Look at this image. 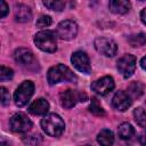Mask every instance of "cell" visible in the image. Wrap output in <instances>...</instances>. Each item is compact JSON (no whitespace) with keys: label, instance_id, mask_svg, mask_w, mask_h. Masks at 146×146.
<instances>
[{"label":"cell","instance_id":"cell-1","mask_svg":"<svg viewBox=\"0 0 146 146\" xmlns=\"http://www.w3.org/2000/svg\"><path fill=\"white\" fill-rule=\"evenodd\" d=\"M47 80L50 86H54L62 81H68V82H75L78 80L76 75L64 64H58L52 66L47 74Z\"/></svg>","mask_w":146,"mask_h":146},{"label":"cell","instance_id":"cell-2","mask_svg":"<svg viewBox=\"0 0 146 146\" xmlns=\"http://www.w3.org/2000/svg\"><path fill=\"white\" fill-rule=\"evenodd\" d=\"M41 127L47 135L51 137H59L64 131L65 124L59 115L51 113L41 120Z\"/></svg>","mask_w":146,"mask_h":146},{"label":"cell","instance_id":"cell-3","mask_svg":"<svg viewBox=\"0 0 146 146\" xmlns=\"http://www.w3.org/2000/svg\"><path fill=\"white\" fill-rule=\"evenodd\" d=\"M34 43L40 50L46 52H55L57 50L56 35L52 31L49 30L38 32L34 35Z\"/></svg>","mask_w":146,"mask_h":146},{"label":"cell","instance_id":"cell-4","mask_svg":"<svg viewBox=\"0 0 146 146\" xmlns=\"http://www.w3.org/2000/svg\"><path fill=\"white\" fill-rule=\"evenodd\" d=\"M34 92V84L32 81H23L18 88L16 89L15 94H14V100H15V104L19 107L24 106L27 104V102L30 100V98L32 97Z\"/></svg>","mask_w":146,"mask_h":146},{"label":"cell","instance_id":"cell-5","mask_svg":"<svg viewBox=\"0 0 146 146\" xmlns=\"http://www.w3.org/2000/svg\"><path fill=\"white\" fill-rule=\"evenodd\" d=\"M59 99H60L62 106L64 108L68 110V108H72L73 106H75V104L78 102H86L87 100V95L84 92H81V91L67 89V90L60 92Z\"/></svg>","mask_w":146,"mask_h":146},{"label":"cell","instance_id":"cell-6","mask_svg":"<svg viewBox=\"0 0 146 146\" xmlns=\"http://www.w3.org/2000/svg\"><path fill=\"white\" fill-rule=\"evenodd\" d=\"M9 127H10L11 131H14V132L24 133V132H27L32 128V122L25 114L16 113L10 117Z\"/></svg>","mask_w":146,"mask_h":146},{"label":"cell","instance_id":"cell-7","mask_svg":"<svg viewBox=\"0 0 146 146\" xmlns=\"http://www.w3.org/2000/svg\"><path fill=\"white\" fill-rule=\"evenodd\" d=\"M78 33V25L75 22L71 19H65L60 22L57 26L56 34L59 36L62 40H71L76 36Z\"/></svg>","mask_w":146,"mask_h":146},{"label":"cell","instance_id":"cell-8","mask_svg":"<svg viewBox=\"0 0 146 146\" xmlns=\"http://www.w3.org/2000/svg\"><path fill=\"white\" fill-rule=\"evenodd\" d=\"M94 46L99 54L106 57H113L117 51L116 43L113 40L107 38H97L94 42Z\"/></svg>","mask_w":146,"mask_h":146},{"label":"cell","instance_id":"cell-9","mask_svg":"<svg viewBox=\"0 0 146 146\" xmlns=\"http://www.w3.org/2000/svg\"><path fill=\"white\" fill-rule=\"evenodd\" d=\"M114 86L115 84H114L113 78L106 75V76H103V78L94 81L91 83V89L96 94H98L100 96H105V95H107L108 92H111L114 89Z\"/></svg>","mask_w":146,"mask_h":146},{"label":"cell","instance_id":"cell-10","mask_svg":"<svg viewBox=\"0 0 146 146\" xmlns=\"http://www.w3.org/2000/svg\"><path fill=\"white\" fill-rule=\"evenodd\" d=\"M117 70L124 78H130L136 68V57L132 55H124L117 60Z\"/></svg>","mask_w":146,"mask_h":146},{"label":"cell","instance_id":"cell-11","mask_svg":"<svg viewBox=\"0 0 146 146\" xmlns=\"http://www.w3.org/2000/svg\"><path fill=\"white\" fill-rule=\"evenodd\" d=\"M71 62L78 71H80L82 73H86V74H89L91 72L90 62H89V58H88L86 52L75 51L71 57Z\"/></svg>","mask_w":146,"mask_h":146},{"label":"cell","instance_id":"cell-12","mask_svg":"<svg viewBox=\"0 0 146 146\" xmlns=\"http://www.w3.org/2000/svg\"><path fill=\"white\" fill-rule=\"evenodd\" d=\"M112 105L115 110L124 112L131 105V97L125 91H117L112 99Z\"/></svg>","mask_w":146,"mask_h":146},{"label":"cell","instance_id":"cell-13","mask_svg":"<svg viewBox=\"0 0 146 146\" xmlns=\"http://www.w3.org/2000/svg\"><path fill=\"white\" fill-rule=\"evenodd\" d=\"M14 58H15L16 63H18L19 65H23V66L31 65V63L34 62L33 54L29 49H26V48H18V49H16L15 54H14Z\"/></svg>","mask_w":146,"mask_h":146},{"label":"cell","instance_id":"cell-14","mask_svg":"<svg viewBox=\"0 0 146 146\" xmlns=\"http://www.w3.org/2000/svg\"><path fill=\"white\" fill-rule=\"evenodd\" d=\"M48 111L49 103L44 98H38L29 106V112L32 115H44Z\"/></svg>","mask_w":146,"mask_h":146},{"label":"cell","instance_id":"cell-15","mask_svg":"<svg viewBox=\"0 0 146 146\" xmlns=\"http://www.w3.org/2000/svg\"><path fill=\"white\" fill-rule=\"evenodd\" d=\"M14 15H15V19L19 23H26L32 18V11L30 7L25 5H17L15 7Z\"/></svg>","mask_w":146,"mask_h":146},{"label":"cell","instance_id":"cell-16","mask_svg":"<svg viewBox=\"0 0 146 146\" xmlns=\"http://www.w3.org/2000/svg\"><path fill=\"white\" fill-rule=\"evenodd\" d=\"M110 9L114 14H125L130 9L129 0H110Z\"/></svg>","mask_w":146,"mask_h":146},{"label":"cell","instance_id":"cell-17","mask_svg":"<svg viewBox=\"0 0 146 146\" xmlns=\"http://www.w3.org/2000/svg\"><path fill=\"white\" fill-rule=\"evenodd\" d=\"M117 133L122 139L128 140L135 136V129L130 123H122L117 128Z\"/></svg>","mask_w":146,"mask_h":146},{"label":"cell","instance_id":"cell-18","mask_svg":"<svg viewBox=\"0 0 146 146\" xmlns=\"http://www.w3.org/2000/svg\"><path fill=\"white\" fill-rule=\"evenodd\" d=\"M97 141L100 144V145H112L114 143V135L111 130L108 129H103L98 136H97Z\"/></svg>","mask_w":146,"mask_h":146},{"label":"cell","instance_id":"cell-19","mask_svg":"<svg viewBox=\"0 0 146 146\" xmlns=\"http://www.w3.org/2000/svg\"><path fill=\"white\" fill-rule=\"evenodd\" d=\"M89 111L96 116H104L105 115V111L100 106V104H99V102L96 97L91 98V102H90V105H89Z\"/></svg>","mask_w":146,"mask_h":146},{"label":"cell","instance_id":"cell-20","mask_svg":"<svg viewBox=\"0 0 146 146\" xmlns=\"http://www.w3.org/2000/svg\"><path fill=\"white\" fill-rule=\"evenodd\" d=\"M128 41L132 47H141L146 43V35L144 33L133 34L128 38Z\"/></svg>","mask_w":146,"mask_h":146},{"label":"cell","instance_id":"cell-21","mask_svg":"<svg viewBox=\"0 0 146 146\" xmlns=\"http://www.w3.org/2000/svg\"><path fill=\"white\" fill-rule=\"evenodd\" d=\"M133 116L138 125L145 128L146 127V111L141 107H137L133 111Z\"/></svg>","mask_w":146,"mask_h":146},{"label":"cell","instance_id":"cell-22","mask_svg":"<svg viewBox=\"0 0 146 146\" xmlns=\"http://www.w3.org/2000/svg\"><path fill=\"white\" fill-rule=\"evenodd\" d=\"M43 5L50 9V10H55V11H62L64 9V2L63 0H42Z\"/></svg>","mask_w":146,"mask_h":146},{"label":"cell","instance_id":"cell-23","mask_svg":"<svg viewBox=\"0 0 146 146\" xmlns=\"http://www.w3.org/2000/svg\"><path fill=\"white\" fill-rule=\"evenodd\" d=\"M129 90H130L129 91V95H133L135 97H139L143 94L144 88H143V86L139 82H133V83L130 84Z\"/></svg>","mask_w":146,"mask_h":146},{"label":"cell","instance_id":"cell-24","mask_svg":"<svg viewBox=\"0 0 146 146\" xmlns=\"http://www.w3.org/2000/svg\"><path fill=\"white\" fill-rule=\"evenodd\" d=\"M14 75V72L11 68L6 67V66H1V71H0V81H6L11 79Z\"/></svg>","mask_w":146,"mask_h":146},{"label":"cell","instance_id":"cell-25","mask_svg":"<svg viewBox=\"0 0 146 146\" xmlns=\"http://www.w3.org/2000/svg\"><path fill=\"white\" fill-rule=\"evenodd\" d=\"M50 24H51V17L48 15H42L36 21V26H39V27H47Z\"/></svg>","mask_w":146,"mask_h":146},{"label":"cell","instance_id":"cell-26","mask_svg":"<svg viewBox=\"0 0 146 146\" xmlns=\"http://www.w3.org/2000/svg\"><path fill=\"white\" fill-rule=\"evenodd\" d=\"M0 94H1V104L2 105H7L9 103V99H10L9 91L5 87H1L0 88Z\"/></svg>","mask_w":146,"mask_h":146},{"label":"cell","instance_id":"cell-27","mask_svg":"<svg viewBox=\"0 0 146 146\" xmlns=\"http://www.w3.org/2000/svg\"><path fill=\"white\" fill-rule=\"evenodd\" d=\"M8 11H9V9H8V6L5 2V0H0V16L3 18L8 14Z\"/></svg>","mask_w":146,"mask_h":146},{"label":"cell","instance_id":"cell-28","mask_svg":"<svg viewBox=\"0 0 146 146\" xmlns=\"http://www.w3.org/2000/svg\"><path fill=\"white\" fill-rule=\"evenodd\" d=\"M140 18H141V22L146 25V8L141 10V13H140Z\"/></svg>","mask_w":146,"mask_h":146},{"label":"cell","instance_id":"cell-29","mask_svg":"<svg viewBox=\"0 0 146 146\" xmlns=\"http://www.w3.org/2000/svg\"><path fill=\"white\" fill-rule=\"evenodd\" d=\"M139 140H140V143H141L143 145H146V131L141 133V136H140Z\"/></svg>","mask_w":146,"mask_h":146},{"label":"cell","instance_id":"cell-30","mask_svg":"<svg viewBox=\"0 0 146 146\" xmlns=\"http://www.w3.org/2000/svg\"><path fill=\"white\" fill-rule=\"evenodd\" d=\"M140 66L146 71V56L141 58V60H140Z\"/></svg>","mask_w":146,"mask_h":146},{"label":"cell","instance_id":"cell-31","mask_svg":"<svg viewBox=\"0 0 146 146\" xmlns=\"http://www.w3.org/2000/svg\"><path fill=\"white\" fill-rule=\"evenodd\" d=\"M140 1H144V0H140Z\"/></svg>","mask_w":146,"mask_h":146}]
</instances>
